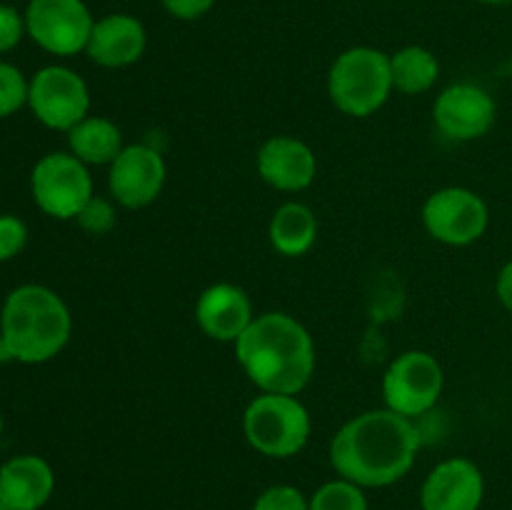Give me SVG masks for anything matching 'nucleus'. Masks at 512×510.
I'll return each mask as SVG.
<instances>
[{
    "mask_svg": "<svg viewBox=\"0 0 512 510\" xmlns=\"http://www.w3.org/2000/svg\"><path fill=\"white\" fill-rule=\"evenodd\" d=\"M420 448L413 420L385 410H368L348 420L330 443V465L360 488H388L408 475Z\"/></svg>",
    "mask_w": 512,
    "mask_h": 510,
    "instance_id": "obj_1",
    "label": "nucleus"
},
{
    "mask_svg": "<svg viewBox=\"0 0 512 510\" xmlns=\"http://www.w3.org/2000/svg\"><path fill=\"white\" fill-rule=\"evenodd\" d=\"M235 355L263 393L298 395L315 373L313 338L285 313L258 315L235 340Z\"/></svg>",
    "mask_w": 512,
    "mask_h": 510,
    "instance_id": "obj_2",
    "label": "nucleus"
},
{
    "mask_svg": "<svg viewBox=\"0 0 512 510\" xmlns=\"http://www.w3.org/2000/svg\"><path fill=\"white\" fill-rule=\"evenodd\" d=\"M73 320L68 305L45 285H20L5 298L0 335L10 360L38 365L53 360L68 345Z\"/></svg>",
    "mask_w": 512,
    "mask_h": 510,
    "instance_id": "obj_3",
    "label": "nucleus"
},
{
    "mask_svg": "<svg viewBox=\"0 0 512 510\" xmlns=\"http://www.w3.org/2000/svg\"><path fill=\"white\" fill-rule=\"evenodd\" d=\"M390 55L358 45L335 58L328 73V93L335 108L353 118H368L383 108L393 93Z\"/></svg>",
    "mask_w": 512,
    "mask_h": 510,
    "instance_id": "obj_4",
    "label": "nucleus"
},
{
    "mask_svg": "<svg viewBox=\"0 0 512 510\" xmlns=\"http://www.w3.org/2000/svg\"><path fill=\"white\" fill-rule=\"evenodd\" d=\"M248 443L268 458H293L308 445L310 415L295 395L263 393L245 408Z\"/></svg>",
    "mask_w": 512,
    "mask_h": 510,
    "instance_id": "obj_5",
    "label": "nucleus"
},
{
    "mask_svg": "<svg viewBox=\"0 0 512 510\" xmlns=\"http://www.w3.org/2000/svg\"><path fill=\"white\" fill-rule=\"evenodd\" d=\"M30 190L45 215L58 220H75L93 198V178L88 165L73 153H50L35 163Z\"/></svg>",
    "mask_w": 512,
    "mask_h": 510,
    "instance_id": "obj_6",
    "label": "nucleus"
},
{
    "mask_svg": "<svg viewBox=\"0 0 512 510\" xmlns=\"http://www.w3.org/2000/svg\"><path fill=\"white\" fill-rule=\"evenodd\" d=\"M445 375L438 360L425 350H408L398 355L385 370V405L405 418H418L435 408L443 393Z\"/></svg>",
    "mask_w": 512,
    "mask_h": 510,
    "instance_id": "obj_7",
    "label": "nucleus"
},
{
    "mask_svg": "<svg viewBox=\"0 0 512 510\" xmlns=\"http://www.w3.org/2000/svg\"><path fill=\"white\" fill-rule=\"evenodd\" d=\"M28 105L35 118L53 130H73L88 118L90 93L85 80L63 65H48L30 80Z\"/></svg>",
    "mask_w": 512,
    "mask_h": 510,
    "instance_id": "obj_8",
    "label": "nucleus"
},
{
    "mask_svg": "<svg viewBox=\"0 0 512 510\" xmlns=\"http://www.w3.org/2000/svg\"><path fill=\"white\" fill-rule=\"evenodd\" d=\"M95 18L83 0H30L25 30L53 55H78L88 48Z\"/></svg>",
    "mask_w": 512,
    "mask_h": 510,
    "instance_id": "obj_9",
    "label": "nucleus"
},
{
    "mask_svg": "<svg viewBox=\"0 0 512 510\" xmlns=\"http://www.w3.org/2000/svg\"><path fill=\"white\" fill-rule=\"evenodd\" d=\"M488 205L468 188L435 190L423 205V223L430 238L445 245H470L488 230Z\"/></svg>",
    "mask_w": 512,
    "mask_h": 510,
    "instance_id": "obj_10",
    "label": "nucleus"
},
{
    "mask_svg": "<svg viewBox=\"0 0 512 510\" xmlns=\"http://www.w3.org/2000/svg\"><path fill=\"white\" fill-rule=\"evenodd\" d=\"M165 160L150 145H125L118 158L110 163V195L123 208L138 210L153 203L165 185Z\"/></svg>",
    "mask_w": 512,
    "mask_h": 510,
    "instance_id": "obj_11",
    "label": "nucleus"
},
{
    "mask_svg": "<svg viewBox=\"0 0 512 510\" xmlns=\"http://www.w3.org/2000/svg\"><path fill=\"white\" fill-rule=\"evenodd\" d=\"M495 100L473 83H458L438 95L433 108L435 125L450 140H478L493 128Z\"/></svg>",
    "mask_w": 512,
    "mask_h": 510,
    "instance_id": "obj_12",
    "label": "nucleus"
},
{
    "mask_svg": "<svg viewBox=\"0 0 512 510\" xmlns=\"http://www.w3.org/2000/svg\"><path fill=\"white\" fill-rule=\"evenodd\" d=\"M485 478L468 458H448L435 465L420 488L423 510H480Z\"/></svg>",
    "mask_w": 512,
    "mask_h": 510,
    "instance_id": "obj_13",
    "label": "nucleus"
},
{
    "mask_svg": "<svg viewBox=\"0 0 512 510\" xmlns=\"http://www.w3.org/2000/svg\"><path fill=\"white\" fill-rule=\"evenodd\" d=\"M195 320L208 338L235 343L255 320L248 293L233 283H215L195 303Z\"/></svg>",
    "mask_w": 512,
    "mask_h": 510,
    "instance_id": "obj_14",
    "label": "nucleus"
},
{
    "mask_svg": "<svg viewBox=\"0 0 512 510\" xmlns=\"http://www.w3.org/2000/svg\"><path fill=\"white\" fill-rule=\"evenodd\" d=\"M258 173L270 188L283 193L305 190L318 175V160L310 145L290 135H275L258 150Z\"/></svg>",
    "mask_w": 512,
    "mask_h": 510,
    "instance_id": "obj_15",
    "label": "nucleus"
},
{
    "mask_svg": "<svg viewBox=\"0 0 512 510\" xmlns=\"http://www.w3.org/2000/svg\"><path fill=\"white\" fill-rule=\"evenodd\" d=\"M145 45L148 33L135 15L110 13L95 20L85 53L103 68H128L143 58Z\"/></svg>",
    "mask_w": 512,
    "mask_h": 510,
    "instance_id": "obj_16",
    "label": "nucleus"
},
{
    "mask_svg": "<svg viewBox=\"0 0 512 510\" xmlns=\"http://www.w3.org/2000/svg\"><path fill=\"white\" fill-rule=\"evenodd\" d=\"M55 490V473L40 455H15L0 465V503L13 510H40Z\"/></svg>",
    "mask_w": 512,
    "mask_h": 510,
    "instance_id": "obj_17",
    "label": "nucleus"
},
{
    "mask_svg": "<svg viewBox=\"0 0 512 510\" xmlns=\"http://www.w3.org/2000/svg\"><path fill=\"white\" fill-rule=\"evenodd\" d=\"M270 245L285 258H300L318 240V218L303 203H285L270 218Z\"/></svg>",
    "mask_w": 512,
    "mask_h": 510,
    "instance_id": "obj_18",
    "label": "nucleus"
},
{
    "mask_svg": "<svg viewBox=\"0 0 512 510\" xmlns=\"http://www.w3.org/2000/svg\"><path fill=\"white\" fill-rule=\"evenodd\" d=\"M70 153L85 165H110L120 155L123 133L108 118H85L68 130Z\"/></svg>",
    "mask_w": 512,
    "mask_h": 510,
    "instance_id": "obj_19",
    "label": "nucleus"
},
{
    "mask_svg": "<svg viewBox=\"0 0 512 510\" xmlns=\"http://www.w3.org/2000/svg\"><path fill=\"white\" fill-rule=\"evenodd\" d=\"M390 70H393L395 90L405 95H420L438 83L440 63L423 45H405L390 55Z\"/></svg>",
    "mask_w": 512,
    "mask_h": 510,
    "instance_id": "obj_20",
    "label": "nucleus"
},
{
    "mask_svg": "<svg viewBox=\"0 0 512 510\" xmlns=\"http://www.w3.org/2000/svg\"><path fill=\"white\" fill-rule=\"evenodd\" d=\"M363 490L345 478L330 480L315 490L310 498V510H370Z\"/></svg>",
    "mask_w": 512,
    "mask_h": 510,
    "instance_id": "obj_21",
    "label": "nucleus"
},
{
    "mask_svg": "<svg viewBox=\"0 0 512 510\" xmlns=\"http://www.w3.org/2000/svg\"><path fill=\"white\" fill-rule=\"evenodd\" d=\"M28 88L30 83L15 65L0 63V118L18 113L28 103Z\"/></svg>",
    "mask_w": 512,
    "mask_h": 510,
    "instance_id": "obj_22",
    "label": "nucleus"
},
{
    "mask_svg": "<svg viewBox=\"0 0 512 510\" xmlns=\"http://www.w3.org/2000/svg\"><path fill=\"white\" fill-rule=\"evenodd\" d=\"M253 510H310V500L295 485H270L258 495Z\"/></svg>",
    "mask_w": 512,
    "mask_h": 510,
    "instance_id": "obj_23",
    "label": "nucleus"
},
{
    "mask_svg": "<svg viewBox=\"0 0 512 510\" xmlns=\"http://www.w3.org/2000/svg\"><path fill=\"white\" fill-rule=\"evenodd\" d=\"M75 220H78V225L85 230V233L105 235L115 228V210L108 200L93 195Z\"/></svg>",
    "mask_w": 512,
    "mask_h": 510,
    "instance_id": "obj_24",
    "label": "nucleus"
},
{
    "mask_svg": "<svg viewBox=\"0 0 512 510\" xmlns=\"http://www.w3.org/2000/svg\"><path fill=\"white\" fill-rule=\"evenodd\" d=\"M28 243V228L15 215H0V263L15 258Z\"/></svg>",
    "mask_w": 512,
    "mask_h": 510,
    "instance_id": "obj_25",
    "label": "nucleus"
},
{
    "mask_svg": "<svg viewBox=\"0 0 512 510\" xmlns=\"http://www.w3.org/2000/svg\"><path fill=\"white\" fill-rule=\"evenodd\" d=\"M25 33V15L10 5H0V53H8L20 43Z\"/></svg>",
    "mask_w": 512,
    "mask_h": 510,
    "instance_id": "obj_26",
    "label": "nucleus"
},
{
    "mask_svg": "<svg viewBox=\"0 0 512 510\" xmlns=\"http://www.w3.org/2000/svg\"><path fill=\"white\" fill-rule=\"evenodd\" d=\"M218 0H163V8L178 20H198L213 10Z\"/></svg>",
    "mask_w": 512,
    "mask_h": 510,
    "instance_id": "obj_27",
    "label": "nucleus"
},
{
    "mask_svg": "<svg viewBox=\"0 0 512 510\" xmlns=\"http://www.w3.org/2000/svg\"><path fill=\"white\" fill-rule=\"evenodd\" d=\"M498 298L512 313V260L503 265V270L498 275Z\"/></svg>",
    "mask_w": 512,
    "mask_h": 510,
    "instance_id": "obj_28",
    "label": "nucleus"
},
{
    "mask_svg": "<svg viewBox=\"0 0 512 510\" xmlns=\"http://www.w3.org/2000/svg\"><path fill=\"white\" fill-rule=\"evenodd\" d=\"M10 360V353H8V348H5V340H3V335H0V365H5Z\"/></svg>",
    "mask_w": 512,
    "mask_h": 510,
    "instance_id": "obj_29",
    "label": "nucleus"
},
{
    "mask_svg": "<svg viewBox=\"0 0 512 510\" xmlns=\"http://www.w3.org/2000/svg\"><path fill=\"white\" fill-rule=\"evenodd\" d=\"M478 3H488V5H503V3H512V0H478Z\"/></svg>",
    "mask_w": 512,
    "mask_h": 510,
    "instance_id": "obj_30",
    "label": "nucleus"
},
{
    "mask_svg": "<svg viewBox=\"0 0 512 510\" xmlns=\"http://www.w3.org/2000/svg\"><path fill=\"white\" fill-rule=\"evenodd\" d=\"M3 428H5V423H3V415H0V435H3Z\"/></svg>",
    "mask_w": 512,
    "mask_h": 510,
    "instance_id": "obj_31",
    "label": "nucleus"
},
{
    "mask_svg": "<svg viewBox=\"0 0 512 510\" xmlns=\"http://www.w3.org/2000/svg\"><path fill=\"white\" fill-rule=\"evenodd\" d=\"M0 510H13V508H8V505H5V503H0Z\"/></svg>",
    "mask_w": 512,
    "mask_h": 510,
    "instance_id": "obj_32",
    "label": "nucleus"
}]
</instances>
